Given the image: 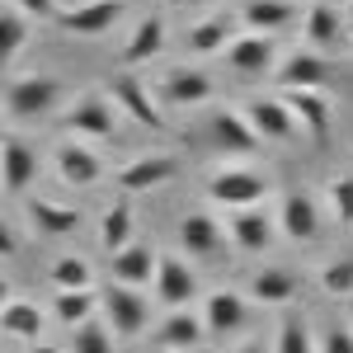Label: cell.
Listing matches in <instances>:
<instances>
[{"mask_svg":"<svg viewBox=\"0 0 353 353\" xmlns=\"http://www.w3.org/2000/svg\"><path fill=\"white\" fill-rule=\"evenodd\" d=\"M165 14H146L141 24L132 28V38H128V48H123V71H141L146 61H156L165 48Z\"/></svg>","mask_w":353,"mask_h":353,"instance_id":"26","label":"cell"},{"mask_svg":"<svg viewBox=\"0 0 353 353\" xmlns=\"http://www.w3.org/2000/svg\"><path fill=\"white\" fill-rule=\"evenodd\" d=\"M109 99L118 104L123 118H132L137 128H151V132L165 128L161 99H156V90H151L146 81H137V71H113L109 76Z\"/></svg>","mask_w":353,"mask_h":353,"instance_id":"1","label":"cell"},{"mask_svg":"<svg viewBox=\"0 0 353 353\" xmlns=\"http://www.w3.org/2000/svg\"><path fill=\"white\" fill-rule=\"evenodd\" d=\"M57 99H61V85L52 76H19V81L5 85V104H10L14 118H24V123L48 118L57 109Z\"/></svg>","mask_w":353,"mask_h":353,"instance_id":"8","label":"cell"},{"mask_svg":"<svg viewBox=\"0 0 353 353\" xmlns=\"http://www.w3.org/2000/svg\"><path fill=\"white\" fill-rule=\"evenodd\" d=\"M14 250H19V236H14V226H10V221L0 217V254H14Z\"/></svg>","mask_w":353,"mask_h":353,"instance_id":"40","label":"cell"},{"mask_svg":"<svg viewBox=\"0 0 353 353\" xmlns=\"http://www.w3.org/2000/svg\"><path fill=\"white\" fill-rule=\"evenodd\" d=\"M344 19H349V24H353V0H349V5H344Z\"/></svg>","mask_w":353,"mask_h":353,"instance_id":"45","label":"cell"},{"mask_svg":"<svg viewBox=\"0 0 353 353\" xmlns=\"http://www.w3.org/2000/svg\"><path fill=\"white\" fill-rule=\"evenodd\" d=\"M170 5H179V10H184V5H208V0H170Z\"/></svg>","mask_w":353,"mask_h":353,"instance_id":"44","label":"cell"},{"mask_svg":"<svg viewBox=\"0 0 353 353\" xmlns=\"http://www.w3.org/2000/svg\"><path fill=\"white\" fill-rule=\"evenodd\" d=\"M0 325H5V334H14L24 344H38L43 339V311L33 301H5L0 306Z\"/></svg>","mask_w":353,"mask_h":353,"instance_id":"29","label":"cell"},{"mask_svg":"<svg viewBox=\"0 0 353 353\" xmlns=\"http://www.w3.org/2000/svg\"><path fill=\"white\" fill-rule=\"evenodd\" d=\"M330 5H339V10H344V5H349V0H330Z\"/></svg>","mask_w":353,"mask_h":353,"instance_id":"47","label":"cell"},{"mask_svg":"<svg viewBox=\"0 0 353 353\" xmlns=\"http://www.w3.org/2000/svg\"><path fill=\"white\" fill-rule=\"evenodd\" d=\"M156 297L170 306V311H179V306H189L198 292H203V278L193 269L189 259H179V254H161L156 259Z\"/></svg>","mask_w":353,"mask_h":353,"instance_id":"9","label":"cell"},{"mask_svg":"<svg viewBox=\"0 0 353 353\" xmlns=\"http://www.w3.org/2000/svg\"><path fill=\"white\" fill-rule=\"evenodd\" d=\"M52 316L61 325H85L90 316H99V292L94 288H76V292H57L52 297Z\"/></svg>","mask_w":353,"mask_h":353,"instance_id":"30","label":"cell"},{"mask_svg":"<svg viewBox=\"0 0 353 353\" xmlns=\"http://www.w3.org/2000/svg\"><path fill=\"white\" fill-rule=\"evenodd\" d=\"M179 245H184V254L193 259H203V264H217L226 259V226H221L212 212H189V217L179 221Z\"/></svg>","mask_w":353,"mask_h":353,"instance_id":"12","label":"cell"},{"mask_svg":"<svg viewBox=\"0 0 353 353\" xmlns=\"http://www.w3.org/2000/svg\"><path fill=\"white\" fill-rule=\"evenodd\" d=\"M28 353H61V349H57V344H33Z\"/></svg>","mask_w":353,"mask_h":353,"instance_id":"42","label":"cell"},{"mask_svg":"<svg viewBox=\"0 0 353 353\" xmlns=\"http://www.w3.org/2000/svg\"><path fill=\"white\" fill-rule=\"evenodd\" d=\"M52 283H57V292L94 288V269H90V259H81V254H61L52 264Z\"/></svg>","mask_w":353,"mask_h":353,"instance_id":"33","label":"cell"},{"mask_svg":"<svg viewBox=\"0 0 353 353\" xmlns=\"http://www.w3.org/2000/svg\"><path fill=\"white\" fill-rule=\"evenodd\" d=\"M221 57H226V66L236 71V76H245V81H259V76H269L273 66H278V43H273L269 33H236L226 48H221Z\"/></svg>","mask_w":353,"mask_h":353,"instance_id":"5","label":"cell"},{"mask_svg":"<svg viewBox=\"0 0 353 353\" xmlns=\"http://www.w3.org/2000/svg\"><path fill=\"white\" fill-rule=\"evenodd\" d=\"M38 179V151L24 137H0V184L5 193H24Z\"/></svg>","mask_w":353,"mask_h":353,"instance_id":"20","label":"cell"},{"mask_svg":"<svg viewBox=\"0 0 353 353\" xmlns=\"http://www.w3.org/2000/svg\"><path fill=\"white\" fill-rule=\"evenodd\" d=\"M118 118L123 113L113 109L109 94H85V99H76L71 109L61 113V128L76 137V141H109L118 132Z\"/></svg>","mask_w":353,"mask_h":353,"instance_id":"2","label":"cell"},{"mask_svg":"<svg viewBox=\"0 0 353 353\" xmlns=\"http://www.w3.org/2000/svg\"><path fill=\"white\" fill-rule=\"evenodd\" d=\"M236 353H269V349H264L259 339H245V344H241V349H236Z\"/></svg>","mask_w":353,"mask_h":353,"instance_id":"41","label":"cell"},{"mask_svg":"<svg viewBox=\"0 0 353 353\" xmlns=\"http://www.w3.org/2000/svg\"><path fill=\"white\" fill-rule=\"evenodd\" d=\"M297 292H301V278L283 264H269V269H259L250 278V297L264 301V306H288Z\"/></svg>","mask_w":353,"mask_h":353,"instance_id":"27","label":"cell"},{"mask_svg":"<svg viewBox=\"0 0 353 353\" xmlns=\"http://www.w3.org/2000/svg\"><path fill=\"white\" fill-rule=\"evenodd\" d=\"M99 306L109 311V330L118 334V339H137V334L146 330V321H151V301H146L141 288L109 283V288H104V297H99Z\"/></svg>","mask_w":353,"mask_h":353,"instance_id":"4","label":"cell"},{"mask_svg":"<svg viewBox=\"0 0 353 353\" xmlns=\"http://www.w3.org/2000/svg\"><path fill=\"white\" fill-rule=\"evenodd\" d=\"M236 38V28H231V19H203V24L189 28V38H184V48H189L193 57H221V48Z\"/></svg>","mask_w":353,"mask_h":353,"instance_id":"31","label":"cell"},{"mask_svg":"<svg viewBox=\"0 0 353 353\" xmlns=\"http://www.w3.org/2000/svg\"><path fill=\"white\" fill-rule=\"evenodd\" d=\"M278 236V221L264 212V208H231L226 217V241H236L241 254H264Z\"/></svg>","mask_w":353,"mask_h":353,"instance_id":"14","label":"cell"},{"mask_svg":"<svg viewBox=\"0 0 353 353\" xmlns=\"http://www.w3.org/2000/svg\"><path fill=\"white\" fill-rule=\"evenodd\" d=\"M283 104L292 113L297 132H311L316 146H330V128H334V109H330L325 90H283Z\"/></svg>","mask_w":353,"mask_h":353,"instance_id":"7","label":"cell"},{"mask_svg":"<svg viewBox=\"0 0 353 353\" xmlns=\"http://www.w3.org/2000/svg\"><path fill=\"white\" fill-rule=\"evenodd\" d=\"M174 174H179V161L170 151H151V156H137V161H128L118 170V189L128 198H137V193H151L161 184H170Z\"/></svg>","mask_w":353,"mask_h":353,"instance_id":"13","label":"cell"},{"mask_svg":"<svg viewBox=\"0 0 353 353\" xmlns=\"http://www.w3.org/2000/svg\"><path fill=\"white\" fill-rule=\"evenodd\" d=\"M151 353H184V349H151Z\"/></svg>","mask_w":353,"mask_h":353,"instance_id":"46","label":"cell"},{"mask_svg":"<svg viewBox=\"0 0 353 353\" xmlns=\"http://www.w3.org/2000/svg\"><path fill=\"white\" fill-rule=\"evenodd\" d=\"M28 43V14H19L14 5H0V61L19 57Z\"/></svg>","mask_w":353,"mask_h":353,"instance_id":"32","label":"cell"},{"mask_svg":"<svg viewBox=\"0 0 353 353\" xmlns=\"http://www.w3.org/2000/svg\"><path fill=\"white\" fill-rule=\"evenodd\" d=\"M137 241V208L128 203V198H118L109 212H104V221H99V245L104 250H123V245Z\"/></svg>","mask_w":353,"mask_h":353,"instance_id":"28","label":"cell"},{"mask_svg":"<svg viewBox=\"0 0 353 353\" xmlns=\"http://www.w3.org/2000/svg\"><path fill=\"white\" fill-rule=\"evenodd\" d=\"M278 231H283L288 241H297V245H311L321 236V208H316V198L306 189H292L278 203Z\"/></svg>","mask_w":353,"mask_h":353,"instance_id":"16","label":"cell"},{"mask_svg":"<svg viewBox=\"0 0 353 353\" xmlns=\"http://www.w3.org/2000/svg\"><path fill=\"white\" fill-rule=\"evenodd\" d=\"M321 288L330 297H353V259H334L321 269Z\"/></svg>","mask_w":353,"mask_h":353,"instance_id":"37","label":"cell"},{"mask_svg":"<svg viewBox=\"0 0 353 353\" xmlns=\"http://www.w3.org/2000/svg\"><path fill=\"white\" fill-rule=\"evenodd\" d=\"M316 353H353V325H330Z\"/></svg>","mask_w":353,"mask_h":353,"instance_id":"38","label":"cell"},{"mask_svg":"<svg viewBox=\"0 0 353 353\" xmlns=\"http://www.w3.org/2000/svg\"><path fill=\"white\" fill-rule=\"evenodd\" d=\"M156 99H161L165 109H203L212 99V76L203 66H174L156 85Z\"/></svg>","mask_w":353,"mask_h":353,"instance_id":"10","label":"cell"},{"mask_svg":"<svg viewBox=\"0 0 353 353\" xmlns=\"http://www.w3.org/2000/svg\"><path fill=\"white\" fill-rule=\"evenodd\" d=\"M208 198L221 208H259V198H269V174L245 170V165H226L208 179Z\"/></svg>","mask_w":353,"mask_h":353,"instance_id":"3","label":"cell"},{"mask_svg":"<svg viewBox=\"0 0 353 353\" xmlns=\"http://www.w3.org/2000/svg\"><path fill=\"white\" fill-rule=\"evenodd\" d=\"M273 353H316V339H311V325H306V316H283V325H278V344Z\"/></svg>","mask_w":353,"mask_h":353,"instance_id":"34","label":"cell"},{"mask_svg":"<svg viewBox=\"0 0 353 353\" xmlns=\"http://www.w3.org/2000/svg\"><path fill=\"white\" fill-rule=\"evenodd\" d=\"M245 118H250V128L259 132V141H292V137H297V123H292V113L283 104V94H259V99H250V104H245Z\"/></svg>","mask_w":353,"mask_h":353,"instance_id":"18","label":"cell"},{"mask_svg":"<svg viewBox=\"0 0 353 353\" xmlns=\"http://www.w3.org/2000/svg\"><path fill=\"white\" fill-rule=\"evenodd\" d=\"M344 28H349V19H344V10L339 5H330V0H316V5H306V43L301 48H311V52H334L339 43H344Z\"/></svg>","mask_w":353,"mask_h":353,"instance_id":"19","label":"cell"},{"mask_svg":"<svg viewBox=\"0 0 353 353\" xmlns=\"http://www.w3.org/2000/svg\"><path fill=\"white\" fill-rule=\"evenodd\" d=\"M297 5L292 0H245L241 5V19L250 33H269V38H278L283 28H292L297 24Z\"/></svg>","mask_w":353,"mask_h":353,"instance_id":"25","label":"cell"},{"mask_svg":"<svg viewBox=\"0 0 353 353\" xmlns=\"http://www.w3.org/2000/svg\"><path fill=\"white\" fill-rule=\"evenodd\" d=\"M203 339H208V325H203V316H193L189 306L170 311L161 325H156V349H184V353H193Z\"/></svg>","mask_w":353,"mask_h":353,"instance_id":"24","label":"cell"},{"mask_svg":"<svg viewBox=\"0 0 353 353\" xmlns=\"http://www.w3.org/2000/svg\"><path fill=\"white\" fill-rule=\"evenodd\" d=\"M52 165H57V174H61L71 189H94V184L104 179V161L94 156V146H90V141H76V137L57 146Z\"/></svg>","mask_w":353,"mask_h":353,"instance_id":"15","label":"cell"},{"mask_svg":"<svg viewBox=\"0 0 353 353\" xmlns=\"http://www.w3.org/2000/svg\"><path fill=\"white\" fill-rule=\"evenodd\" d=\"M5 301H10V283L0 278V306H5Z\"/></svg>","mask_w":353,"mask_h":353,"instance_id":"43","label":"cell"},{"mask_svg":"<svg viewBox=\"0 0 353 353\" xmlns=\"http://www.w3.org/2000/svg\"><path fill=\"white\" fill-rule=\"evenodd\" d=\"M123 14H128V0H85V5L61 10L52 24L61 28V33H71V38H99V33H109Z\"/></svg>","mask_w":353,"mask_h":353,"instance_id":"6","label":"cell"},{"mask_svg":"<svg viewBox=\"0 0 353 353\" xmlns=\"http://www.w3.org/2000/svg\"><path fill=\"white\" fill-rule=\"evenodd\" d=\"M208 146L221 151V156H254L264 141H259L254 128H250V118H245V113L217 109L212 118H208Z\"/></svg>","mask_w":353,"mask_h":353,"instance_id":"11","label":"cell"},{"mask_svg":"<svg viewBox=\"0 0 353 353\" xmlns=\"http://www.w3.org/2000/svg\"><path fill=\"white\" fill-rule=\"evenodd\" d=\"M203 325H208L212 339H231L245 325V297L231 292V288H217L212 297L203 301Z\"/></svg>","mask_w":353,"mask_h":353,"instance_id":"22","label":"cell"},{"mask_svg":"<svg viewBox=\"0 0 353 353\" xmlns=\"http://www.w3.org/2000/svg\"><path fill=\"white\" fill-rule=\"evenodd\" d=\"M156 259L161 254L146 241H132V245H123V250L109 254V278L123 283V288H151L156 283Z\"/></svg>","mask_w":353,"mask_h":353,"instance_id":"17","label":"cell"},{"mask_svg":"<svg viewBox=\"0 0 353 353\" xmlns=\"http://www.w3.org/2000/svg\"><path fill=\"white\" fill-rule=\"evenodd\" d=\"M330 212L339 217V226H353V174L330 179Z\"/></svg>","mask_w":353,"mask_h":353,"instance_id":"36","label":"cell"},{"mask_svg":"<svg viewBox=\"0 0 353 353\" xmlns=\"http://www.w3.org/2000/svg\"><path fill=\"white\" fill-rule=\"evenodd\" d=\"M14 10H19V14H28V19L52 24L57 14H61V0H14Z\"/></svg>","mask_w":353,"mask_h":353,"instance_id":"39","label":"cell"},{"mask_svg":"<svg viewBox=\"0 0 353 353\" xmlns=\"http://www.w3.org/2000/svg\"><path fill=\"white\" fill-rule=\"evenodd\" d=\"M71 353H118L113 349V330L109 321L90 316L85 325H76V339H71Z\"/></svg>","mask_w":353,"mask_h":353,"instance_id":"35","label":"cell"},{"mask_svg":"<svg viewBox=\"0 0 353 353\" xmlns=\"http://www.w3.org/2000/svg\"><path fill=\"white\" fill-rule=\"evenodd\" d=\"M330 61L321 52H311V48H297V52L283 57V66H278V85L283 90H325L330 85Z\"/></svg>","mask_w":353,"mask_h":353,"instance_id":"21","label":"cell"},{"mask_svg":"<svg viewBox=\"0 0 353 353\" xmlns=\"http://www.w3.org/2000/svg\"><path fill=\"white\" fill-rule=\"evenodd\" d=\"M28 221H33V231H38L43 241H66L71 231H81V208L33 198V203H28Z\"/></svg>","mask_w":353,"mask_h":353,"instance_id":"23","label":"cell"}]
</instances>
